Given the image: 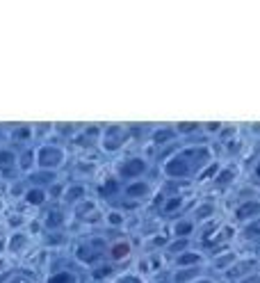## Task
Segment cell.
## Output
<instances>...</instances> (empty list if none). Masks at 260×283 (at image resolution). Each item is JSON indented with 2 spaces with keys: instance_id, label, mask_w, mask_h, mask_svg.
<instances>
[{
  "instance_id": "obj_4",
  "label": "cell",
  "mask_w": 260,
  "mask_h": 283,
  "mask_svg": "<svg viewBox=\"0 0 260 283\" xmlns=\"http://www.w3.org/2000/svg\"><path fill=\"white\" fill-rule=\"evenodd\" d=\"M194 217L196 219H210V217H215V203H201L199 208L194 210Z\"/></svg>"
},
{
  "instance_id": "obj_15",
  "label": "cell",
  "mask_w": 260,
  "mask_h": 283,
  "mask_svg": "<svg viewBox=\"0 0 260 283\" xmlns=\"http://www.w3.org/2000/svg\"><path fill=\"white\" fill-rule=\"evenodd\" d=\"M146 192V185L141 183V185H135V187H130V194H144Z\"/></svg>"
},
{
  "instance_id": "obj_5",
  "label": "cell",
  "mask_w": 260,
  "mask_h": 283,
  "mask_svg": "<svg viewBox=\"0 0 260 283\" xmlns=\"http://www.w3.org/2000/svg\"><path fill=\"white\" fill-rule=\"evenodd\" d=\"M242 233H244V238H260V217L247 222V226H244Z\"/></svg>"
},
{
  "instance_id": "obj_16",
  "label": "cell",
  "mask_w": 260,
  "mask_h": 283,
  "mask_svg": "<svg viewBox=\"0 0 260 283\" xmlns=\"http://www.w3.org/2000/svg\"><path fill=\"white\" fill-rule=\"evenodd\" d=\"M185 247H187V242L183 240V242H178V245H173V247H171V251H183Z\"/></svg>"
},
{
  "instance_id": "obj_17",
  "label": "cell",
  "mask_w": 260,
  "mask_h": 283,
  "mask_svg": "<svg viewBox=\"0 0 260 283\" xmlns=\"http://www.w3.org/2000/svg\"><path fill=\"white\" fill-rule=\"evenodd\" d=\"M196 283H212V281H210V279H199Z\"/></svg>"
},
{
  "instance_id": "obj_6",
  "label": "cell",
  "mask_w": 260,
  "mask_h": 283,
  "mask_svg": "<svg viewBox=\"0 0 260 283\" xmlns=\"http://www.w3.org/2000/svg\"><path fill=\"white\" fill-rule=\"evenodd\" d=\"M235 176H238V169H235V167H228V169H224L219 176H215V183H219V185H226V183H231Z\"/></svg>"
},
{
  "instance_id": "obj_10",
  "label": "cell",
  "mask_w": 260,
  "mask_h": 283,
  "mask_svg": "<svg viewBox=\"0 0 260 283\" xmlns=\"http://www.w3.org/2000/svg\"><path fill=\"white\" fill-rule=\"evenodd\" d=\"M228 263H235V254H226V256L217 258V261H215V267H219V270H224V267H226Z\"/></svg>"
},
{
  "instance_id": "obj_8",
  "label": "cell",
  "mask_w": 260,
  "mask_h": 283,
  "mask_svg": "<svg viewBox=\"0 0 260 283\" xmlns=\"http://www.w3.org/2000/svg\"><path fill=\"white\" fill-rule=\"evenodd\" d=\"M192 229H194V224H192V222H178V224H176V229H173V233L180 235V238H185V235L192 233Z\"/></svg>"
},
{
  "instance_id": "obj_3",
  "label": "cell",
  "mask_w": 260,
  "mask_h": 283,
  "mask_svg": "<svg viewBox=\"0 0 260 283\" xmlns=\"http://www.w3.org/2000/svg\"><path fill=\"white\" fill-rule=\"evenodd\" d=\"M176 263H178L180 267L196 265V263H201V254H194V251H183V254L176 258Z\"/></svg>"
},
{
  "instance_id": "obj_18",
  "label": "cell",
  "mask_w": 260,
  "mask_h": 283,
  "mask_svg": "<svg viewBox=\"0 0 260 283\" xmlns=\"http://www.w3.org/2000/svg\"><path fill=\"white\" fill-rule=\"evenodd\" d=\"M256 176L260 178V162H258V165H256Z\"/></svg>"
},
{
  "instance_id": "obj_7",
  "label": "cell",
  "mask_w": 260,
  "mask_h": 283,
  "mask_svg": "<svg viewBox=\"0 0 260 283\" xmlns=\"http://www.w3.org/2000/svg\"><path fill=\"white\" fill-rule=\"evenodd\" d=\"M139 171H144V162H141V160H130V165H126L124 174L135 176V174H139Z\"/></svg>"
},
{
  "instance_id": "obj_1",
  "label": "cell",
  "mask_w": 260,
  "mask_h": 283,
  "mask_svg": "<svg viewBox=\"0 0 260 283\" xmlns=\"http://www.w3.org/2000/svg\"><path fill=\"white\" fill-rule=\"evenodd\" d=\"M235 217L240 222H251V219L260 217V201L258 199H247L244 203H240L238 210H235Z\"/></svg>"
},
{
  "instance_id": "obj_2",
  "label": "cell",
  "mask_w": 260,
  "mask_h": 283,
  "mask_svg": "<svg viewBox=\"0 0 260 283\" xmlns=\"http://www.w3.org/2000/svg\"><path fill=\"white\" fill-rule=\"evenodd\" d=\"M190 171H192V167H190V162L185 160L183 155L180 158H173L171 162L167 165V174L169 176H176V178H183V176H190Z\"/></svg>"
},
{
  "instance_id": "obj_12",
  "label": "cell",
  "mask_w": 260,
  "mask_h": 283,
  "mask_svg": "<svg viewBox=\"0 0 260 283\" xmlns=\"http://www.w3.org/2000/svg\"><path fill=\"white\" fill-rule=\"evenodd\" d=\"M180 206H183V199L180 197H173L171 201L167 203V206H164V208H167V213H171V210H176V208H180Z\"/></svg>"
},
{
  "instance_id": "obj_14",
  "label": "cell",
  "mask_w": 260,
  "mask_h": 283,
  "mask_svg": "<svg viewBox=\"0 0 260 283\" xmlns=\"http://www.w3.org/2000/svg\"><path fill=\"white\" fill-rule=\"evenodd\" d=\"M240 283H260V274H247Z\"/></svg>"
},
{
  "instance_id": "obj_9",
  "label": "cell",
  "mask_w": 260,
  "mask_h": 283,
  "mask_svg": "<svg viewBox=\"0 0 260 283\" xmlns=\"http://www.w3.org/2000/svg\"><path fill=\"white\" fill-rule=\"evenodd\" d=\"M199 128V123L196 121H183V123H178V133H194V130Z\"/></svg>"
},
{
  "instance_id": "obj_13",
  "label": "cell",
  "mask_w": 260,
  "mask_h": 283,
  "mask_svg": "<svg viewBox=\"0 0 260 283\" xmlns=\"http://www.w3.org/2000/svg\"><path fill=\"white\" fill-rule=\"evenodd\" d=\"M222 126H224V123L222 121H210V123H206V130H208V133H219V130H222Z\"/></svg>"
},
{
  "instance_id": "obj_11",
  "label": "cell",
  "mask_w": 260,
  "mask_h": 283,
  "mask_svg": "<svg viewBox=\"0 0 260 283\" xmlns=\"http://www.w3.org/2000/svg\"><path fill=\"white\" fill-rule=\"evenodd\" d=\"M128 245H117V247H114V249H112V256L114 258H126V256H128Z\"/></svg>"
}]
</instances>
